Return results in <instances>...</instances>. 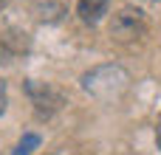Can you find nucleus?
<instances>
[{"instance_id":"obj_1","label":"nucleus","mask_w":161,"mask_h":155,"mask_svg":"<svg viewBox=\"0 0 161 155\" xmlns=\"http://www.w3.org/2000/svg\"><path fill=\"white\" fill-rule=\"evenodd\" d=\"M144 28H147V25H144V11H139V8H122V11L113 17V23H110V34H113L116 40H122V42L142 37Z\"/></svg>"},{"instance_id":"obj_2","label":"nucleus","mask_w":161,"mask_h":155,"mask_svg":"<svg viewBox=\"0 0 161 155\" xmlns=\"http://www.w3.org/2000/svg\"><path fill=\"white\" fill-rule=\"evenodd\" d=\"M108 6H110V0H79L76 3V14L85 23H96V20H102V14L108 11Z\"/></svg>"},{"instance_id":"obj_3","label":"nucleus","mask_w":161,"mask_h":155,"mask_svg":"<svg viewBox=\"0 0 161 155\" xmlns=\"http://www.w3.org/2000/svg\"><path fill=\"white\" fill-rule=\"evenodd\" d=\"M37 144H40V138H37L34 133H28V136H25V138H23V141L17 144V150H14V155H28L31 150H34V147H37Z\"/></svg>"},{"instance_id":"obj_4","label":"nucleus","mask_w":161,"mask_h":155,"mask_svg":"<svg viewBox=\"0 0 161 155\" xmlns=\"http://www.w3.org/2000/svg\"><path fill=\"white\" fill-rule=\"evenodd\" d=\"M6 110V82L0 79V113Z\"/></svg>"},{"instance_id":"obj_5","label":"nucleus","mask_w":161,"mask_h":155,"mask_svg":"<svg viewBox=\"0 0 161 155\" xmlns=\"http://www.w3.org/2000/svg\"><path fill=\"white\" fill-rule=\"evenodd\" d=\"M156 141H158V147H161V119H158V127H156Z\"/></svg>"}]
</instances>
